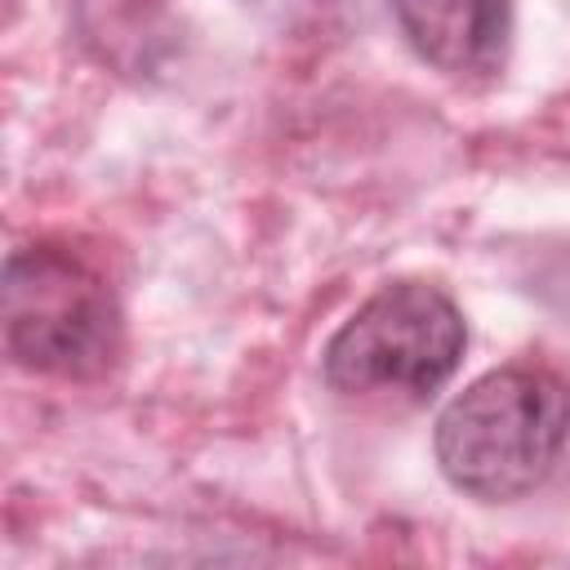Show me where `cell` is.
I'll use <instances>...</instances> for the list:
<instances>
[{"label":"cell","mask_w":570,"mask_h":570,"mask_svg":"<svg viewBox=\"0 0 570 570\" xmlns=\"http://www.w3.org/2000/svg\"><path fill=\"white\" fill-rule=\"evenodd\" d=\"M570 436V392L548 370L508 365L468 383L436 419V463L472 499H517L548 481Z\"/></svg>","instance_id":"obj_1"},{"label":"cell","mask_w":570,"mask_h":570,"mask_svg":"<svg viewBox=\"0 0 570 570\" xmlns=\"http://www.w3.org/2000/svg\"><path fill=\"white\" fill-rule=\"evenodd\" d=\"M410 49L450 71H494L508 49V0H392Z\"/></svg>","instance_id":"obj_4"},{"label":"cell","mask_w":570,"mask_h":570,"mask_svg":"<svg viewBox=\"0 0 570 570\" xmlns=\"http://www.w3.org/2000/svg\"><path fill=\"white\" fill-rule=\"evenodd\" d=\"M4 347L13 365L58 379H94L120 352V307L107 281L58 245L13 249L0 285Z\"/></svg>","instance_id":"obj_2"},{"label":"cell","mask_w":570,"mask_h":570,"mask_svg":"<svg viewBox=\"0 0 570 570\" xmlns=\"http://www.w3.org/2000/svg\"><path fill=\"white\" fill-rule=\"evenodd\" d=\"M463 316L436 285L396 281L365 298L325 347V383L343 396H432L463 361Z\"/></svg>","instance_id":"obj_3"}]
</instances>
